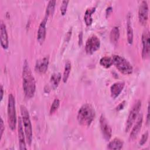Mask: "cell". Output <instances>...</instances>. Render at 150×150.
I'll use <instances>...</instances> for the list:
<instances>
[{
	"label": "cell",
	"mask_w": 150,
	"mask_h": 150,
	"mask_svg": "<svg viewBox=\"0 0 150 150\" xmlns=\"http://www.w3.org/2000/svg\"><path fill=\"white\" fill-rule=\"evenodd\" d=\"M148 136H149L148 131H146L145 132H144V133L142 134V137H141V139H140V141H139V144L140 145L142 146V145H144V144L146 143V142L147 140H148Z\"/></svg>",
	"instance_id": "27"
},
{
	"label": "cell",
	"mask_w": 150,
	"mask_h": 150,
	"mask_svg": "<svg viewBox=\"0 0 150 150\" xmlns=\"http://www.w3.org/2000/svg\"><path fill=\"white\" fill-rule=\"evenodd\" d=\"M96 116L94 108L89 104H83L77 112V121L79 123L84 127L90 125Z\"/></svg>",
	"instance_id": "2"
},
{
	"label": "cell",
	"mask_w": 150,
	"mask_h": 150,
	"mask_svg": "<svg viewBox=\"0 0 150 150\" xmlns=\"http://www.w3.org/2000/svg\"><path fill=\"white\" fill-rule=\"evenodd\" d=\"M141 101L140 100H138L132 107L126 121L125 128V132H128L132 127L135 121L138 116L139 111L141 108Z\"/></svg>",
	"instance_id": "6"
},
{
	"label": "cell",
	"mask_w": 150,
	"mask_h": 150,
	"mask_svg": "<svg viewBox=\"0 0 150 150\" xmlns=\"http://www.w3.org/2000/svg\"><path fill=\"white\" fill-rule=\"evenodd\" d=\"M96 7H91L86 9L84 16V20L87 26L91 25L93 22L92 14L96 11Z\"/></svg>",
	"instance_id": "18"
},
{
	"label": "cell",
	"mask_w": 150,
	"mask_h": 150,
	"mask_svg": "<svg viewBox=\"0 0 150 150\" xmlns=\"http://www.w3.org/2000/svg\"><path fill=\"white\" fill-rule=\"evenodd\" d=\"M55 5H56V1L51 0V1H49L48 4H47V6L46 7L45 16L44 18L48 19V18L50 16L53 15L54 11Z\"/></svg>",
	"instance_id": "21"
},
{
	"label": "cell",
	"mask_w": 150,
	"mask_h": 150,
	"mask_svg": "<svg viewBox=\"0 0 150 150\" xmlns=\"http://www.w3.org/2000/svg\"><path fill=\"white\" fill-rule=\"evenodd\" d=\"M100 125L104 139L109 141L112 136V129L104 114H101L100 117Z\"/></svg>",
	"instance_id": "9"
},
{
	"label": "cell",
	"mask_w": 150,
	"mask_h": 150,
	"mask_svg": "<svg viewBox=\"0 0 150 150\" xmlns=\"http://www.w3.org/2000/svg\"><path fill=\"white\" fill-rule=\"evenodd\" d=\"M125 86L124 81H117L113 83L110 87L111 96L112 98H117L121 93Z\"/></svg>",
	"instance_id": "15"
},
{
	"label": "cell",
	"mask_w": 150,
	"mask_h": 150,
	"mask_svg": "<svg viewBox=\"0 0 150 150\" xmlns=\"http://www.w3.org/2000/svg\"><path fill=\"white\" fill-rule=\"evenodd\" d=\"M5 130V125H4V121L2 120V118H1V124H0V136H1V139L2 137V134H3V132Z\"/></svg>",
	"instance_id": "29"
},
{
	"label": "cell",
	"mask_w": 150,
	"mask_h": 150,
	"mask_svg": "<svg viewBox=\"0 0 150 150\" xmlns=\"http://www.w3.org/2000/svg\"><path fill=\"white\" fill-rule=\"evenodd\" d=\"M137 120L134 124V125L132 127V129L130 132L129 137V140L130 141H133L135 140L138 134L139 133V131L141 129L142 125V122H143V115L142 114H138Z\"/></svg>",
	"instance_id": "11"
},
{
	"label": "cell",
	"mask_w": 150,
	"mask_h": 150,
	"mask_svg": "<svg viewBox=\"0 0 150 150\" xmlns=\"http://www.w3.org/2000/svg\"><path fill=\"white\" fill-rule=\"evenodd\" d=\"M100 64L104 68H110L113 64V61L112 57L104 56L100 60Z\"/></svg>",
	"instance_id": "24"
},
{
	"label": "cell",
	"mask_w": 150,
	"mask_h": 150,
	"mask_svg": "<svg viewBox=\"0 0 150 150\" xmlns=\"http://www.w3.org/2000/svg\"><path fill=\"white\" fill-rule=\"evenodd\" d=\"M127 40L129 44L131 45L133 42L134 34L133 29L131 25V21L130 19V16H128L127 21Z\"/></svg>",
	"instance_id": "19"
},
{
	"label": "cell",
	"mask_w": 150,
	"mask_h": 150,
	"mask_svg": "<svg viewBox=\"0 0 150 150\" xmlns=\"http://www.w3.org/2000/svg\"><path fill=\"white\" fill-rule=\"evenodd\" d=\"M59 105H60V100L57 98H55L51 105L50 111H49L50 114H53L58 109Z\"/></svg>",
	"instance_id": "25"
},
{
	"label": "cell",
	"mask_w": 150,
	"mask_h": 150,
	"mask_svg": "<svg viewBox=\"0 0 150 150\" xmlns=\"http://www.w3.org/2000/svg\"><path fill=\"white\" fill-rule=\"evenodd\" d=\"M71 69V62L69 60H67L65 63L64 71H63V78H62L63 81L64 83H66L67 81V79L70 75Z\"/></svg>",
	"instance_id": "23"
},
{
	"label": "cell",
	"mask_w": 150,
	"mask_h": 150,
	"mask_svg": "<svg viewBox=\"0 0 150 150\" xmlns=\"http://www.w3.org/2000/svg\"><path fill=\"white\" fill-rule=\"evenodd\" d=\"M47 19L44 18L42 21L40 22L38 30V34H37V39L38 41L40 43H43L45 38H46V23H47Z\"/></svg>",
	"instance_id": "16"
},
{
	"label": "cell",
	"mask_w": 150,
	"mask_h": 150,
	"mask_svg": "<svg viewBox=\"0 0 150 150\" xmlns=\"http://www.w3.org/2000/svg\"><path fill=\"white\" fill-rule=\"evenodd\" d=\"M125 104H126L125 101H122L121 103H120L116 107L115 110H116L117 111H121V110H122V109L124 108V107H125Z\"/></svg>",
	"instance_id": "28"
},
{
	"label": "cell",
	"mask_w": 150,
	"mask_h": 150,
	"mask_svg": "<svg viewBox=\"0 0 150 150\" xmlns=\"http://www.w3.org/2000/svg\"><path fill=\"white\" fill-rule=\"evenodd\" d=\"M148 5L146 1H142L138 8V20L139 23L145 26L148 20Z\"/></svg>",
	"instance_id": "10"
},
{
	"label": "cell",
	"mask_w": 150,
	"mask_h": 150,
	"mask_svg": "<svg viewBox=\"0 0 150 150\" xmlns=\"http://www.w3.org/2000/svg\"><path fill=\"white\" fill-rule=\"evenodd\" d=\"M100 47V40L95 35H91L87 39L85 44V50L87 54H91Z\"/></svg>",
	"instance_id": "7"
},
{
	"label": "cell",
	"mask_w": 150,
	"mask_h": 150,
	"mask_svg": "<svg viewBox=\"0 0 150 150\" xmlns=\"http://www.w3.org/2000/svg\"><path fill=\"white\" fill-rule=\"evenodd\" d=\"M149 123V103L148 104V110H147V115H146V125H148Z\"/></svg>",
	"instance_id": "31"
},
{
	"label": "cell",
	"mask_w": 150,
	"mask_h": 150,
	"mask_svg": "<svg viewBox=\"0 0 150 150\" xmlns=\"http://www.w3.org/2000/svg\"><path fill=\"white\" fill-rule=\"evenodd\" d=\"M124 145L122 140L118 138H115L107 144L108 149H121Z\"/></svg>",
	"instance_id": "17"
},
{
	"label": "cell",
	"mask_w": 150,
	"mask_h": 150,
	"mask_svg": "<svg viewBox=\"0 0 150 150\" xmlns=\"http://www.w3.org/2000/svg\"><path fill=\"white\" fill-rule=\"evenodd\" d=\"M3 87L2 85H1V88H0V93H1V101H2V98H3V95H4V90H3Z\"/></svg>",
	"instance_id": "33"
},
{
	"label": "cell",
	"mask_w": 150,
	"mask_h": 150,
	"mask_svg": "<svg viewBox=\"0 0 150 150\" xmlns=\"http://www.w3.org/2000/svg\"><path fill=\"white\" fill-rule=\"evenodd\" d=\"M0 37H1V45L4 49H6L9 46L8 36L6 30V27L5 23L1 21L0 25Z\"/></svg>",
	"instance_id": "13"
},
{
	"label": "cell",
	"mask_w": 150,
	"mask_h": 150,
	"mask_svg": "<svg viewBox=\"0 0 150 150\" xmlns=\"http://www.w3.org/2000/svg\"><path fill=\"white\" fill-rule=\"evenodd\" d=\"M120 38V30L118 26H114L111 30L110 34V41L113 44H116Z\"/></svg>",
	"instance_id": "20"
},
{
	"label": "cell",
	"mask_w": 150,
	"mask_h": 150,
	"mask_svg": "<svg viewBox=\"0 0 150 150\" xmlns=\"http://www.w3.org/2000/svg\"><path fill=\"white\" fill-rule=\"evenodd\" d=\"M22 87L25 96L32 98L36 91V83L29 64L26 60L24 61L22 68Z\"/></svg>",
	"instance_id": "1"
},
{
	"label": "cell",
	"mask_w": 150,
	"mask_h": 150,
	"mask_svg": "<svg viewBox=\"0 0 150 150\" xmlns=\"http://www.w3.org/2000/svg\"><path fill=\"white\" fill-rule=\"evenodd\" d=\"M49 63V57L46 56L42 59L36 61L35 65V70L40 73H45L47 70Z\"/></svg>",
	"instance_id": "14"
},
{
	"label": "cell",
	"mask_w": 150,
	"mask_h": 150,
	"mask_svg": "<svg viewBox=\"0 0 150 150\" xmlns=\"http://www.w3.org/2000/svg\"><path fill=\"white\" fill-rule=\"evenodd\" d=\"M20 110H21V118H22L23 125L24 127V131H25V137H26V141L28 145L30 146L32 141L33 132H32V123L30 119L29 114L26 107L23 105H21L20 106Z\"/></svg>",
	"instance_id": "3"
},
{
	"label": "cell",
	"mask_w": 150,
	"mask_h": 150,
	"mask_svg": "<svg viewBox=\"0 0 150 150\" xmlns=\"http://www.w3.org/2000/svg\"><path fill=\"white\" fill-rule=\"evenodd\" d=\"M113 64L117 70L124 74H130L132 73L133 67L131 63L123 57L115 54L112 57Z\"/></svg>",
	"instance_id": "5"
},
{
	"label": "cell",
	"mask_w": 150,
	"mask_h": 150,
	"mask_svg": "<svg viewBox=\"0 0 150 150\" xmlns=\"http://www.w3.org/2000/svg\"><path fill=\"white\" fill-rule=\"evenodd\" d=\"M149 32L148 30H145L142 35V57L143 59H148L150 54V40H149Z\"/></svg>",
	"instance_id": "8"
},
{
	"label": "cell",
	"mask_w": 150,
	"mask_h": 150,
	"mask_svg": "<svg viewBox=\"0 0 150 150\" xmlns=\"http://www.w3.org/2000/svg\"><path fill=\"white\" fill-rule=\"evenodd\" d=\"M112 12V8L111 6H108V8H107L106 11H105V16L106 18H108L110 14L111 13V12Z\"/></svg>",
	"instance_id": "30"
},
{
	"label": "cell",
	"mask_w": 150,
	"mask_h": 150,
	"mask_svg": "<svg viewBox=\"0 0 150 150\" xmlns=\"http://www.w3.org/2000/svg\"><path fill=\"white\" fill-rule=\"evenodd\" d=\"M7 115L9 127L12 131H13L16 128L17 119L16 114L15 99V97L13 96L12 94H9L8 96Z\"/></svg>",
	"instance_id": "4"
},
{
	"label": "cell",
	"mask_w": 150,
	"mask_h": 150,
	"mask_svg": "<svg viewBox=\"0 0 150 150\" xmlns=\"http://www.w3.org/2000/svg\"><path fill=\"white\" fill-rule=\"evenodd\" d=\"M62 78L61 74L60 73H53L50 77V81L53 88L55 89L57 87L60 80Z\"/></svg>",
	"instance_id": "22"
},
{
	"label": "cell",
	"mask_w": 150,
	"mask_h": 150,
	"mask_svg": "<svg viewBox=\"0 0 150 150\" xmlns=\"http://www.w3.org/2000/svg\"><path fill=\"white\" fill-rule=\"evenodd\" d=\"M82 39H83V33L82 32H80L79 35V45L81 46L82 44Z\"/></svg>",
	"instance_id": "32"
},
{
	"label": "cell",
	"mask_w": 150,
	"mask_h": 150,
	"mask_svg": "<svg viewBox=\"0 0 150 150\" xmlns=\"http://www.w3.org/2000/svg\"><path fill=\"white\" fill-rule=\"evenodd\" d=\"M23 124L22 118L21 117L18 118V139H19V149H26V137L25 134H24L23 129Z\"/></svg>",
	"instance_id": "12"
},
{
	"label": "cell",
	"mask_w": 150,
	"mask_h": 150,
	"mask_svg": "<svg viewBox=\"0 0 150 150\" xmlns=\"http://www.w3.org/2000/svg\"><path fill=\"white\" fill-rule=\"evenodd\" d=\"M69 1H63L62 2V5L60 6V12L62 15H64L67 12V9L68 6Z\"/></svg>",
	"instance_id": "26"
}]
</instances>
